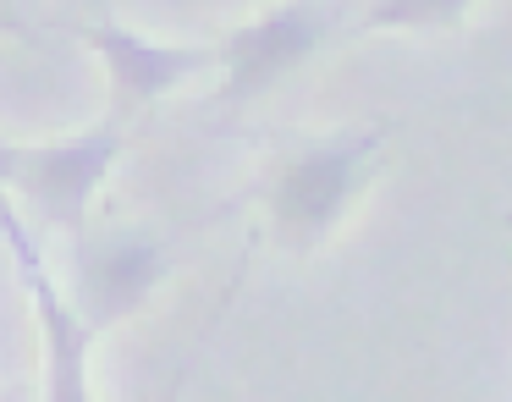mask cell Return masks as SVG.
<instances>
[{"mask_svg": "<svg viewBox=\"0 0 512 402\" xmlns=\"http://www.w3.org/2000/svg\"><path fill=\"white\" fill-rule=\"evenodd\" d=\"M89 45L105 56L122 100H138V105H155L160 94H171L182 78H193L215 61V50L204 45H155V39H138L133 28H116V23H94Z\"/></svg>", "mask_w": 512, "mask_h": 402, "instance_id": "6", "label": "cell"}, {"mask_svg": "<svg viewBox=\"0 0 512 402\" xmlns=\"http://www.w3.org/2000/svg\"><path fill=\"white\" fill-rule=\"evenodd\" d=\"M122 155V133L100 127V133H83L72 144H45V149H17V171L12 188L28 193L39 204V215L56 226H67L72 237H83V210H89V193L105 182V171Z\"/></svg>", "mask_w": 512, "mask_h": 402, "instance_id": "4", "label": "cell"}, {"mask_svg": "<svg viewBox=\"0 0 512 402\" xmlns=\"http://www.w3.org/2000/svg\"><path fill=\"white\" fill-rule=\"evenodd\" d=\"M12 171H17V149L0 144V188H12Z\"/></svg>", "mask_w": 512, "mask_h": 402, "instance_id": "8", "label": "cell"}, {"mask_svg": "<svg viewBox=\"0 0 512 402\" xmlns=\"http://www.w3.org/2000/svg\"><path fill=\"white\" fill-rule=\"evenodd\" d=\"M479 0H369L364 28H397V34H446L457 28Z\"/></svg>", "mask_w": 512, "mask_h": 402, "instance_id": "7", "label": "cell"}, {"mask_svg": "<svg viewBox=\"0 0 512 402\" xmlns=\"http://www.w3.org/2000/svg\"><path fill=\"white\" fill-rule=\"evenodd\" d=\"M391 127H364V133L331 138V144L309 149V155L287 160V171L270 188V215H276V232L287 243H314L336 226V215L347 210V199L358 193L364 171L375 166L380 144H386Z\"/></svg>", "mask_w": 512, "mask_h": 402, "instance_id": "1", "label": "cell"}, {"mask_svg": "<svg viewBox=\"0 0 512 402\" xmlns=\"http://www.w3.org/2000/svg\"><path fill=\"white\" fill-rule=\"evenodd\" d=\"M342 23V6L336 0H287L276 12L243 23L221 50L215 61L226 67V83H221V105H243L254 94L276 89L287 72H298L325 39L336 34Z\"/></svg>", "mask_w": 512, "mask_h": 402, "instance_id": "2", "label": "cell"}, {"mask_svg": "<svg viewBox=\"0 0 512 402\" xmlns=\"http://www.w3.org/2000/svg\"><path fill=\"white\" fill-rule=\"evenodd\" d=\"M0 6H17V0H0Z\"/></svg>", "mask_w": 512, "mask_h": 402, "instance_id": "9", "label": "cell"}, {"mask_svg": "<svg viewBox=\"0 0 512 402\" xmlns=\"http://www.w3.org/2000/svg\"><path fill=\"white\" fill-rule=\"evenodd\" d=\"M166 276V248L144 232H122L105 243H83L78 254V314L89 331L133 314Z\"/></svg>", "mask_w": 512, "mask_h": 402, "instance_id": "5", "label": "cell"}, {"mask_svg": "<svg viewBox=\"0 0 512 402\" xmlns=\"http://www.w3.org/2000/svg\"><path fill=\"white\" fill-rule=\"evenodd\" d=\"M0 237H6V248L17 254V276H23L28 303H34V320H39L45 402H94V391H89V342H94V331L83 325V314L67 303V292L50 281L34 232H28L23 215L6 204V193H0Z\"/></svg>", "mask_w": 512, "mask_h": 402, "instance_id": "3", "label": "cell"}]
</instances>
